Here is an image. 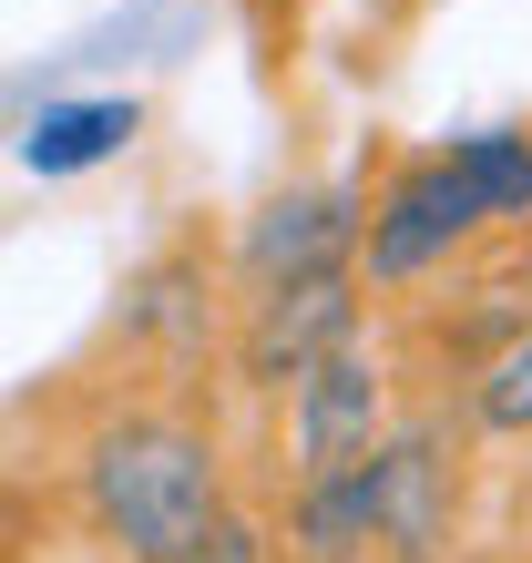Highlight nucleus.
Here are the masks:
<instances>
[{
    "label": "nucleus",
    "instance_id": "nucleus-2",
    "mask_svg": "<svg viewBox=\"0 0 532 563\" xmlns=\"http://www.w3.org/2000/svg\"><path fill=\"white\" fill-rule=\"evenodd\" d=\"M502 206H491V185H481V164L472 144H451V154H420L410 175H389V195L369 206V277H420V267H441V256L472 236V225H491Z\"/></svg>",
    "mask_w": 532,
    "mask_h": 563
},
{
    "label": "nucleus",
    "instance_id": "nucleus-1",
    "mask_svg": "<svg viewBox=\"0 0 532 563\" xmlns=\"http://www.w3.org/2000/svg\"><path fill=\"white\" fill-rule=\"evenodd\" d=\"M82 503L123 543V563H195L225 533L215 451L175 420H113L82 461Z\"/></svg>",
    "mask_w": 532,
    "mask_h": 563
},
{
    "label": "nucleus",
    "instance_id": "nucleus-4",
    "mask_svg": "<svg viewBox=\"0 0 532 563\" xmlns=\"http://www.w3.org/2000/svg\"><path fill=\"white\" fill-rule=\"evenodd\" d=\"M358 236H369L358 185H297V195H277V206L246 225V277H256V297H277L297 277H339Z\"/></svg>",
    "mask_w": 532,
    "mask_h": 563
},
{
    "label": "nucleus",
    "instance_id": "nucleus-6",
    "mask_svg": "<svg viewBox=\"0 0 532 563\" xmlns=\"http://www.w3.org/2000/svg\"><path fill=\"white\" fill-rule=\"evenodd\" d=\"M369 482H379V543H389L399 563H430V553H441V533H451V461H441V441H430V430L379 441Z\"/></svg>",
    "mask_w": 532,
    "mask_h": 563
},
{
    "label": "nucleus",
    "instance_id": "nucleus-10",
    "mask_svg": "<svg viewBox=\"0 0 532 563\" xmlns=\"http://www.w3.org/2000/svg\"><path fill=\"white\" fill-rule=\"evenodd\" d=\"M195 563H266V543L246 533V522H236V512H225V533H215L206 553H195Z\"/></svg>",
    "mask_w": 532,
    "mask_h": 563
},
{
    "label": "nucleus",
    "instance_id": "nucleus-3",
    "mask_svg": "<svg viewBox=\"0 0 532 563\" xmlns=\"http://www.w3.org/2000/svg\"><path fill=\"white\" fill-rule=\"evenodd\" d=\"M389 441V379L369 349H339L297 379V410H287V451H297V482H339L358 472Z\"/></svg>",
    "mask_w": 532,
    "mask_h": 563
},
{
    "label": "nucleus",
    "instance_id": "nucleus-5",
    "mask_svg": "<svg viewBox=\"0 0 532 563\" xmlns=\"http://www.w3.org/2000/svg\"><path fill=\"white\" fill-rule=\"evenodd\" d=\"M358 349V277H297L277 297H256V328H246V379H308L318 358Z\"/></svg>",
    "mask_w": 532,
    "mask_h": 563
},
{
    "label": "nucleus",
    "instance_id": "nucleus-8",
    "mask_svg": "<svg viewBox=\"0 0 532 563\" xmlns=\"http://www.w3.org/2000/svg\"><path fill=\"white\" fill-rule=\"evenodd\" d=\"M133 113L123 92H103V103H52L42 123H31V144H21V164L31 175H82V164H103V154H123L133 144Z\"/></svg>",
    "mask_w": 532,
    "mask_h": 563
},
{
    "label": "nucleus",
    "instance_id": "nucleus-9",
    "mask_svg": "<svg viewBox=\"0 0 532 563\" xmlns=\"http://www.w3.org/2000/svg\"><path fill=\"white\" fill-rule=\"evenodd\" d=\"M472 420L481 430H532V328L512 349H491V369L472 379Z\"/></svg>",
    "mask_w": 532,
    "mask_h": 563
},
{
    "label": "nucleus",
    "instance_id": "nucleus-7",
    "mask_svg": "<svg viewBox=\"0 0 532 563\" xmlns=\"http://www.w3.org/2000/svg\"><path fill=\"white\" fill-rule=\"evenodd\" d=\"M379 461V451H369ZM369 461L339 482H297V512H287V543L297 563H358L379 543V482H369Z\"/></svg>",
    "mask_w": 532,
    "mask_h": 563
}]
</instances>
